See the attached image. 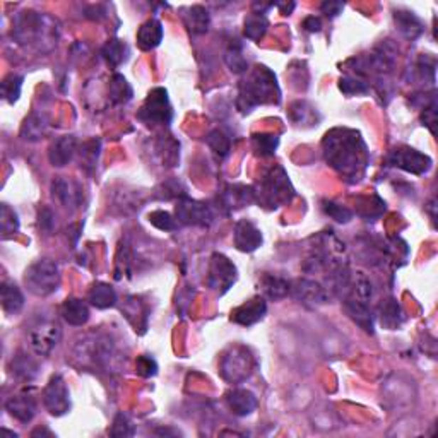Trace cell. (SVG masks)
Instances as JSON below:
<instances>
[{
    "mask_svg": "<svg viewBox=\"0 0 438 438\" xmlns=\"http://www.w3.org/2000/svg\"><path fill=\"white\" fill-rule=\"evenodd\" d=\"M324 154L338 173L356 182L368 166L366 144L356 130L332 129L324 139Z\"/></svg>",
    "mask_w": 438,
    "mask_h": 438,
    "instance_id": "cell-1",
    "label": "cell"
},
{
    "mask_svg": "<svg viewBox=\"0 0 438 438\" xmlns=\"http://www.w3.org/2000/svg\"><path fill=\"white\" fill-rule=\"evenodd\" d=\"M12 36L19 45L35 46L38 52L46 53L57 46L60 28L52 16L40 14L36 11H24L14 18Z\"/></svg>",
    "mask_w": 438,
    "mask_h": 438,
    "instance_id": "cell-2",
    "label": "cell"
},
{
    "mask_svg": "<svg viewBox=\"0 0 438 438\" xmlns=\"http://www.w3.org/2000/svg\"><path fill=\"white\" fill-rule=\"evenodd\" d=\"M74 361L91 372H112L124 360L119 356L117 343L108 332H90L75 343Z\"/></svg>",
    "mask_w": 438,
    "mask_h": 438,
    "instance_id": "cell-3",
    "label": "cell"
},
{
    "mask_svg": "<svg viewBox=\"0 0 438 438\" xmlns=\"http://www.w3.org/2000/svg\"><path fill=\"white\" fill-rule=\"evenodd\" d=\"M281 91L276 74L269 67L255 65L247 78L240 82L237 107L243 113L252 112L259 105L279 103Z\"/></svg>",
    "mask_w": 438,
    "mask_h": 438,
    "instance_id": "cell-4",
    "label": "cell"
},
{
    "mask_svg": "<svg viewBox=\"0 0 438 438\" xmlns=\"http://www.w3.org/2000/svg\"><path fill=\"white\" fill-rule=\"evenodd\" d=\"M294 188L283 166H274L260 182V188L255 191V201L264 208L277 209L293 199Z\"/></svg>",
    "mask_w": 438,
    "mask_h": 438,
    "instance_id": "cell-5",
    "label": "cell"
},
{
    "mask_svg": "<svg viewBox=\"0 0 438 438\" xmlns=\"http://www.w3.org/2000/svg\"><path fill=\"white\" fill-rule=\"evenodd\" d=\"M24 283L26 288L36 297H48L55 293L60 286V271L53 260L43 259L31 264L24 274Z\"/></svg>",
    "mask_w": 438,
    "mask_h": 438,
    "instance_id": "cell-6",
    "label": "cell"
},
{
    "mask_svg": "<svg viewBox=\"0 0 438 438\" xmlns=\"http://www.w3.org/2000/svg\"><path fill=\"white\" fill-rule=\"evenodd\" d=\"M221 377L230 383H242L254 372V356L245 346H233L219 365Z\"/></svg>",
    "mask_w": 438,
    "mask_h": 438,
    "instance_id": "cell-7",
    "label": "cell"
},
{
    "mask_svg": "<svg viewBox=\"0 0 438 438\" xmlns=\"http://www.w3.org/2000/svg\"><path fill=\"white\" fill-rule=\"evenodd\" d=\"M29 344L36 355L45 356L57 346L62 338V327L57 320L52 317H41L35 320L28 332Z\"/></svg>",
    "mask_w": 438,
    "mask_h": 438,
    "instance_id": "cell-8",
    "label": "cell"
},
{
    "mask_svg": "<svg viewBox=\"0 0 438 438\" xmlns=\"http://www.w3.org/2000/svg\"><path fill=\"white\" fill-rule=\"evenodd\" d=\"M137 119L146 125H168L173 119L168 91L163 87H156L147 95V98L137 113Z\"/></svg>",
    "mask_w": 438,
    "mask_h": 438,
    "instance_id": "cell-9",
    "label": "cell"
},
{
    "mask_svg": "<svg viewBox=\"0 0 438 438\" xmlns=\"http://www.w3.org/2000/svg\"><path fill=\"white\" fill-rule=\"evenodd\" d=\"M176 221L180 225L199 226V228H209L214 221V213L205 202L193 201L188 196L178 199V205L175 209Z\"/></svg>",
    "mask_w": 438,
    "mask_h": 438,
    "instance_id": "cell-10",
    "label": "cell"
},
{
    "mask_svg": "<svg viewBox=\"0 0 438 438\" xmlns=\"http://www.w3.org/2000/svg\"><path fill=\"white\" fill-rule=\"evenodd\" d=\"M237 281V267L228 257L223 254H214L209 262L208 284L213 292L225 294Z\"/></svg>",
    "mask_w": 438,
    "mask_h": 438,
    "instance_id": "cell-11",
    "label": "cell"
},
{
    "mask_svg": "<svg viewBox=\"0 0 438 438\" xmlns=\"http://www.w3.org/2000/svg\"><path fill=\"white\" fill-rule=\"evenodd\" d=\"M387 163L412 175H423L432 168L429 156L420 153L412 147H395L387 156Z\"/></svg>",
    "mask_w": 438,
    "mask_h": 438,
    "instance_id": "cell-12",
    "label": "cell"
},
{
    "mask_svg": "<svg viewBox=\"0 0 438 438\" xmlns=\"http://www.w3.org/2000/svg\"><path fill=\"white\" fill-rule=\"evenodd\" d=\"M43 404L52 416H64L70 411V394L60 375H53L43 390Z\"/></svg>",
    "mask_w": 438,
    "mask_h": 438,
    "instance_id": "cell-13",
    "label": "cell"
},
{
    "mask_svg": "<svg viewBox=\"0 0 438 438\" xmlns=\"http://www.w3.org/2000/svg\"><path fill=\"white\" fill-rule=\"evenodd\" d=\"M289 293H292L298 301L303 303V305L311 306V309H314V306L326 305V303L328 301V298H331V294H328L327 289L314 279L294 281V283L292 284V292Z\"/></svg>",
    "mask_w": 438,
    "mask_h": 438,
    "instance_id": "cell-14",
    "label": "cell"
},
{
    "mask_svg": "<svg viewBox=\"0 0 438 438\" xmlns=\"http://www.w3.org/2000/svg\"><path fill=\"white\" fill-rule=\"evenodd\" d=\"M52 196L58 204L70 210L79 209L82 204V187L64 176H57L52 182Z\"/></svg>",
    "mask_w": 438,
    "mask_h": 438,
    "instance_id": "cell-15",
    "label": "cell"
},
{
    "mask_svg": "<svg viewBox=\"0 0 438 438\" xmlns=\"http://www.w3.org/2000/svg\"><path fill=\"white\" fill-rule=\"evenodd\" d=\"M233 242L240 252L250 254V252H255L257 248L262 245V231L257 228L254 223L248 221V219H240L233 230Z\"/></svg>",
    "mask_w": 438,
    "mask_h": 438,
    "instance_id": "cell-16",
    "label": "cell"
},
{
    "mask_svg": "<svg viewBox=\"0 0 438 438\" xmlns=\"http://www.w3.org/2000/svg\"><path fill=\"white\" fill-rule=\"evenodd\" d=\"M265 311H267V303L262 297H255L231 311V320L240 326L250 327L264 319Z\"/></svg>",
    "mask_w": 438,
    "mask_h": 438,
    "instance_id": "cell-17",
    "label": "cell"
},
{
    "mask_svg": "<svg viewBox=\"0 0 438 438\" xmlns=\"http://www.w3.org/2000/svg\"><path fill=\"white\" fill-rule=\"evenodd\" d=\"M6 410L21 423H29L36 415V401L31 394H16L7 399Z\"/></svg>",
    "mask_w": 438,
    "mask_h": 438,
    "instance_id": "cell-18",
    "label": "cell"
},
{
    "mask_svg": "<svg viewBox=\"0 0 438 438\" xmlns=\"http://www.w3.org/2000/svg\"><path fill=\"white\" fill-rule=\"evenodd\" d=\"M78 153V141L74 136H62L53 142L48 151V159L53 166H67Z\"/></svg>",
    "mask_w": 438,
    "mask_h": 438,
    "instance_id": "cell-19",
    "label": "cell"
},
{
    "mask_svg": "<svg viewBox=\"0 0 438 438\" xmlns=\"http://www.w3.org/2000/svg\"><path fill=\"white\" fill-rule=\"evenodd\" d=\"M255 201V188L247 187V185H228L221 193V202L223 208L228 210L240 209L243 205L252 204Z\"/></svg>",
    "mask_w": 438,
    "mask_h": 438,
    "instance_id": "cell-20",
    "label": "cell"
},
{
    "mask_svg": "<svg viewBox=\"0 0 438 438\" xmlns=\"http://www.w3.org/2000/svg\"><path fill=\"white\" fill-rule=\"evenodd\" d=\"M343 305L346 314L355 320L358 326L363 328V331L370 332V334H373V314L370 310L368 303H363L351 297H344Z\"/></svg>",
    "mask_w": 438,
    "mask_h": 438,
    "instance_id": "cell-21",
    "label": "cell"
},
{
    "mask_svg": "<svg viewBox=\"0 0 438 438\" xmlns=\"http://www.w3.org/2000/svg\"><path fill=\"white\" fill-rule=\"evenodd\" d=\"M394 23L397 31L401 33L404 38H407V40H416V38H420L424 31L423 21L411 11H394Z\"/></svg>",
    "mask_w": 438,
    "mask_h": 438,
    "instance_id": "cell-22",
    "label": "cell"
},
{
    "mask_svg": "<svg viewBox=\"0 0 438 438\" xmlns=\"http://www.w3.org/2000/svg\"><path fill=\"white\" fill-rule=\"evenodd\" d=\"M228 407L237 416H248L257 410V397L254 392L247 389H233L226 394Z\"/></svg>",
    "mask_w": 438,
    "mask_h": 438,
    "instance_id": "cell-23",
    "label": "cell"
},
{
    "mask_svg": "<svg viewBox=\"0 0 438 438\" xmlns=\"http://www.w3.org/2000/svg\"><path fill=\"white\" fill-rule=\"evenodd\" d=\"M60 315L70 326L82 327L90 320V306L79 298H67L60 306Z\"/></svg>",
    "mask_w": 438,
    "mask_h": 438,
    "instance_id": "cell-24",
    "label": "cell"
},
{
    "mask_svg": "<svg viewBox=\"0 0 438 438\" xmlns=\"http://www.w3.org/2000/svg\"><path fill=\"white\" fill-rule=\"evenodd\" d=\"M122 314L127 317V320L130 324H132L134 327H136V332L139 331L142 334V332H146L147 327V317H149V311H147L146 305L142 303L141 298L137 297H129L127 300H125L124 306H122Z\"/></svg>",
    "mask_w": 438,
    "mask_h": 438,
    "instance_id": "cell-25",
    "label": "cell"
},
{
    "mask_svg": "<svg viewBox=\"0 0 438 438\" xmlns=\"http://www.w3.org/2000/svg\"><path fill=\"white\" fill-rule=\"evenodd\" d=\"M260 288L269 300H283L292 292V283L276 274L265 272L260 277Z\"/></svg>",
    "mask_w": 438,
    "mask_h": 438,
    "instance_id": "cell-26",
    "label": "cell"
},
{
    "mask_svg": "<svg viewBox=\"0 0 438 438\" xmlns=\"http://www.w3.org/2000/svg\"><path fill=\"white\" fill-rule=\"evenodd\" d=\"M87 300H90L91 305L96 306V309L107 310L117 305L119 297H117V292L113 289V286H110L108 283H95L91 286L90 293H87Z\"/></svg>",
    "mask_w": 438,
    "mask_h": 438,
    "instance_id": "cell-27",
    "label": "cell"
},
{
    "mask_svg": "<svg viewBox=\"0 0 438 438\" xmlns=\"http://www.w3.org/2000/svg\"><path fill=\"white\" fill-rule=\"evenodd\" d=\"M163 40V24L158 19H149L139 28L137 31V45L142 50H153L161 43Z\"/></svg>",
    "mask_w": 438,
    "mask_h": 438,
    "instance_id": "cell-28",
    "label": "cell"
},
{
    "mask_svg": "<svg viewBox=\"0 0 438 438\" xmlns=\"http://www.w3.org/2000/svg\"><path fill=\"white\" fill-rule=\"evenodd\" d=\"M378 319H380L382 327L389 328V331H395L402 326L404 322V311L397 301L389 298L380 305V311H378Z\"/></svg>",
    "mask_w": 438,
    "mask_h": 438,
    "instance_id": "cell-29",
    "label": "cell"
},
{
    "mask_svg": "<svg viewBox=\"0 0 438 438\" xmlns=\"http://www.w3.org/2000/svg\"><path fill=\"white\" fill-rule=\"evenodd\" d=\"M0 300H2V309L6 314L14 315L19 314L21 309L24 306V297L21 289L16 284L4 283L0 288Z\"/></svg>",
    "mask_w": 438,
    "mask_h": 438,
    "instance_id": "cell-30",
    "label": "cell"
},
{
    "mask_svg": "<svg viewBox=\"0 0 438 438\" xmlns=\"http://www.w3.org/2000/svg\"><path fill=\"white\" fill-rule=\"evenodd\" d=\"M46 129H48V124H46L45 117L40 115V113H31L21 127V137L24 141L36 142L45 136Z\"/></svg>",
    "mask_w": 438,
    "mask_h": 438,
    "instance_id": "cell-31",
    "label": "cell"
},
{
    "mask_svg": "<svg viewBox=\"0 0 438 438\" xmlns=\"http://www.w3.org/2000/svg\"><path fill=\"white\" fill-rule=\"evenodd\" d=\"M101 55H103V58L108 62L110 65L119 67L129 58V46L125 45L122 40L112 38V40H108L107 43L103 45V48H101Z\"/></svg>",
    "mask_w": 438,
    "mask_h": 438,
    "instance_id": "cell-32",
    "label": "cell"
},
{
    "mask_svg": "<svg viewBox=\"0 0 438 438\" xmlns=\"http://www.w3.org/2000/svg\"><path fill=\"white\" fill-rule=\"evenodd\" d=\"M185 24L191 29L193 35H202L209 29V12L202 6H192L187 9V14L183 16Z\"/></svg>",
    "mask_w": 438,
    "mask_h": 438,
    "instance_id": "cell-33",
    "label": "cell"
},
{
    "mask_svg": "<svg viewBox=\"0 0 438 438\" xmlns=\"http://www.w3.org/2000/svg\"><path fill=\"white\" fill-rule=\"evenodd\" d=\"M108 95H110V101H112L113 105H122V103H127V101L132 100L134 91L124 75L115 74L112 78V81H110Z\"/></svg>",
    "mask_w": 438,
    "mask_h": 438,
    "instance_id": "cell-34",
    "label": "cell"
},
{
    "mask_svg": "<svg viewBox=\"0 0 438 438\" xmlns=\"http://www.w3.org/2000/svg\"><path fill=\"white\" fill-rule=\"evenodd\" d=\"M243 33H245V36L248 40L252 41H259L260 38L265 35V31H267L269 23L267 19H265V16L262 14H250L245 19V24H243Z\"/></svg>",
    "mask_w": 438,
    "mask_h": 438,
    "instance_id": "cell-35",
    "label": "cell"
},
{
    "mask_svg": "<svg viewBox=\"0 0 438 438\" xmlns=\"http://www.w3.org/2000/svg\"><path fill=\"white\" fill-rule=\"evenodd\" d=\"M205 142H208V146L210 147V151H213L214 154L218 156L219 159L226 158V156L230 154V149H231V141L230 137L226 136L223 130H213V132H209L208 139H205Z\"/></svg>",
    "mask_w": 438,
    "mask_h": 438,
    "instance_id": "cell-36",
    "label": "cell"
},
{
    "mask_svg": "<svg viewBox=\"0 0 438 438\" xmlns=\"http://www.w3.org/2000/svg\"><path fill=\"white\" fill-rule=\"evenodd\" d=\"M12 372L18 375L19 378H23V380H31V378L36 377L38 365L35 363V360H31L28 355L19 353V355L14 358V361H12Z\"/></svg>",
    "mask_w": 438,
    "mask_h": 438,
    "instance_id": "cell-37",
    "label": "cell"
},
{
    "mask_svg": "<svg viewBox=\"0 0 438 438\" xmlns=\"http://www.w3.org/2000/svg\"><path fill=\"white\" fill-rule=\"evenodd\" d=\"M225 62H226V65L230 67L231 73H235V74L247 73V69H248V64H247L245 57H243L242 45L240 43L230 45V48L226 50V53H225Z\"/></svg>",
    "mask_w": 438,
    "mask_h": 438,
    "instance_id": "cell-38",
    "label": "cell"
},
{
    "mask_svg": "<svg viewBox=\"0 0 438 438\" xmlns=\"http://www.w3.org/2000/svg\"><path fill=\"white\" fill-rule=\"evenodd\" d=\"M0 226H2V238H9L19 231L18 214L7 204L0 205Z\"/></svg>",
    "mask_w": 438,
    "mask_h": 438,
    "instance_id": "cell-39",
    "label": "cell"
},
{
    "mask_svg": "<svg viewBox=\"0 0 438 438\" xmlns=\"http://www.w3.org/2000/svg\"><path fill=\"white\" fill-rule=\"evenodd\" d=\"M252 144H254L257 154L271 156L276 153L277 144H279V137L272 136V134H254Z\"/></svg>",
    "mask_w": 438,
    "mask_h": 438,
    "instance_id": "cell-40",
    "label": "cell"
},
{
    "mask_svg": "<svg viewBox=\"0 0 438 438\" xmlns=\"http://www.w3.org/2000/svg\"><path fill=\"white\" fill-rule=\"evenodd\" d=\"M21 90H23V78L16 74L7 75L2 84H0V91H2L4 100L9 101V103H16V101L19 100Z\"/></svg>",
    "mask_w": 438,
    "mask_h": 438,
    "instance_id": "cell-41",
    "label": "cell"
},
{
    "mask_svg": "<svg viewBox=\"0 0 438 438\" xmlns=\"http://www.w3.org/2000/svg\"><path fill=\"white\" fill-rule=\"evenodd\" d=\"M339 90L346 96H358L368 92L370 84L366 82L365 79L356 78V75H346V78H341Z\"/></svg>",
    "mask_w": 438,
    "mask_h": 438,
    "instance_id": "cell-42",
    "label": "cell"
},
{
    "mask_svg": "<svg viewBox=\"0 0 438 438\" xmlns=\"http://www.w3.org/2000/svg\"><path fill=\"white\" fill-rule=\"evenodd\" d=\"M98 154H100V141L98 139H91L81 149V166L86 168L87 171H91L92 168L98 163Z\"/></svg>",
    "mask_w": 438,
    "mask_h": 438,
    "instance_id": "cell-43",
    "label": "cell"
},
{
    "mask_svg": "<svg viewBox=\"0 0 438 438\" xmlns=\"http://www.w3.org/2000/svg\"><path fill=\"white\" fill-rule=\"evenodd\" d=\"M147 218H149L151 225L161 231H175L180 225V223L171 218V214L166 213V210H153V213H149V216Z\"/></svg>",
    "mask_w": 438,
    "mask_h": 438,
    "instance_id": "cell-44",
    "label": "cell"
},
{
    "mask_svg": "<svg viewBox=\"0 0 438 438\" xmlns=\"http://www.w3.org/2000/svg\"><path fill=\"white\" fill-rule=\"evenodd\" d=\"M134 424L130 423L129 416L124 415V412H119V415L115 416V420H113V427L110 429V435L120 438V437H132L134 435Z\"/></svg>",
    "mask_w": 438,
    "mask_h": 438,
    "instance_id": "cell-45",
    "label": "cell"
},
{
    "mask_svg": "<svg viewBox=\"0 0 438 438\" xmlns=\"http://www.w3.org/2000/svg\"><path fill=\"white\" fill-rule=\"evenodd\" d=\"M322 209L327 216H331L334 221H338V223H349L353 218L351 210H349L348 208H344V205L336 204V202H332V201L324 202Z\"/></svg>",
    "mask_w": 438,
    "mask_h": 438,
    "instance_id": "cell-46",
    "label": "cell"
},
{
    "mask_svg": "<svg viewBox=\"0 0 438 438\" xmlns=\"http://www.w3.org/2000/svg\"><path fill=\"white\" fill-rule=\"evenodd\" d=\"M158 192H163L159 193V199H182V197L187 196V192L183 191L182 185H180V182H176V180H170V182H164L161 187L158 188Z\"/></svg>",
    "mask_w": 438,
    "mask_h": 438,
    "instance_id": "cell-47",
    "label": "cell"
},
{
    "mask_svg": "<svg viewBox=\"0 0 438 438\" xmlns=\"http://www.w3.org/2000/svg\"><path fill=\"white\" fill-rule=\"evenodd\" d=\"M136 370H137V373L141 375V377H146V378L154 377V375L158 373V363H156V361L151 356L142 355V356L137 358Z\"/></svg>",
    "mask_w": 438,
    "mask_h": 438,
    "instance_id": "cell-48",
    "label": "cell"
},
{
    "mask_svg": "<svg viewBox=\"0 0 438 438\" xmlns=\"http://www.w3.org/2000/svg\"><path fill=\"white\" fill-rule=\"evenodd\" d=\"M435 124H437V98L432 100L423 107V125L435 134Z\"/></svg>",
    "mask_w": 438,
    "mask_h": 438,
    "instance_id": "cell-49",
    "label": "cell"
},
{
    "mask_svg": "<svg viewBox=\"0 0 438 438\" xmlns=\"http://www.w3.org/2000/svg\"><path fill=\"white\" fill-rule=\"evenodd\" d=\"M343 9H344L343 2H324L322 4V12L324 14H327L328 18H336V16H338Z\"/></svg>",
    "mask_w": 438,
    "mask_h": 438,
    "instance_id": "cell-50",
    "label": "cell"
},
{
    "mask_svg": "<svg viewBox=\"0 0 438 438\" xmlns=\"http://www.w3.org/2000/svg\"><path fill=\"white\" fill-rule=\"evenodd\" d=\"M303 28L310 33H319L320 29H322V23H320V19L315 18V16H309V18L303 21Z\"/></svg>",
    "mask_w": 438,
    "mask_h": 438,
    "instance_id": "cell-51",
    "label": "cell"
},
{
    "mask_svg": "<svg viewBox=\"0 0 438 438\" xmlns=\"http://www.w3.org/2000/svg\"><path fill=\"white\" fill-rule=\"evenodd\" d=\"M40 225H41V228L52 230V226H53V214H52V210H48V209L41 210Z\"/></svg>",
    "mask_w": 438,
    "mask_h": 438,
    "instance_id": "cell-52",
    "label": "cell"
},
{
    "mask_svg": "<svg viewBox=\"0 0 438 438\" xmlns=\"http://www.w3.org/2000/svg\"><path fill=\"white\" fill-rule=\"evenodd\" d=\"M274 7H277V9H281V12H283L284 16H289L292 14V11L297 7V4L294 2H289V4H274Z\"/></svg>",
    "mask_w": 438,
    "mask_h": 438,
    "instance_id": "cell-53",
    "label": "cell"
},
{
    "mask_svg": "<svg viewBox=\"0 0 438 438\" xmlns=\"http://www.w3.org/2000/svg\"><path fill=\"white\" fill-rule=\"evenodd\" d=\"M36 435H50V437H53V433L52 432H48V429H41V428H38V429H35V432L31 433V437H36Z\"/></svg>",
    "mask_w": 438,
    "mask_h": 438,
    "instance_id": "cell-54",
    "label": "cell"
},
{
    "mask_svg": "<svg viewBox=\"0 0 438 438\" xmlns=\"http://www.w3.org/2000/svg\"><path fill=\"white\" fill-rule=\"evenodd\" d=\"M156 433H158V435H170V433H171V435H180L178 432H170V429H164V428L163 429H158V432H156Z\"/></svg>",
    "mask_w": 438,
    "mask_h": 438,
    "instance_id": "cell-55",
    "label": "cell"
}]
</instances>
